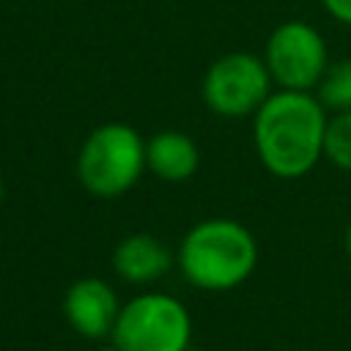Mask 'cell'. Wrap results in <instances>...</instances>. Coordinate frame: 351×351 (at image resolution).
Returning a JSON list of instances; mask_svg holds the SVG:
<instances>
[{
	"label": "cell",
	"instance_id": "6da1fadb",
	"mask_svg": "<svg viewBox=\"0 0 351 351\" xmlns=\"http://www.w3.org/2000/svg\"><path fill=\"white\" fill-rule=\"evenodd\" d=\"M329 110L313 90H271L252 115V143L261 165L285 181L307 176L324 159Z\"/></svg>",
	"mask_w": 351,
	"mask_h": 351
},
{
	"label": "cell",
	"instance_id": "7a4b0ae2",
	"mask_svg": "<svg viewBox=\"0 0 351 351\" xmlns=\"http://www.w3.org/2000/svg\"><path fill=\"white\" fill-rule=\"evenodd\" d=\"M176 266L197 291H233L252 277L258 266V241L239 219H200L184 233L176 250Z\"/></svg>",
	"mask_w": 351,
	"mask_h": 351
},
{
	"label": "cell",
	"instance_id": "3957f363",
	"mask_svg": "<svg viewBox=\"0 0 351 351\" xmlns=\"http://www.w3.org/2000/svg\"><path fill=\"white\" fill-rule=\"evenodd\" d=\"M145 170V140L134 126L121 121L96 126L77 154V178L82 189L101 200L126 195Z\"/></svg>",
	"mask_w": 351,
	"mask_h": 351
},
{
	"label": "cell",
	"instance_id": "277c9868",
	"mask_svg": "<svg viewBox=\"0 0 351 351\" xmlns=\"http://www.w3.org/2000/svg\"><path fill=\"white\" fill-rule=\"evenodd\" d=\"M121 351H189L192 313L165 291H143L121 304L112 337Z\"/></svg>",
	"mask_w": 351,
	"mask_h": 351
},
{
	"label": "cell",
	"instance_id": "5b68a950",
	"mask_svg": "<svg viewBox=\"0 0 351 351\" xmlns=\"http://www.w3.org/2000/svg\"><path fill=\"white\" fill-rule=\"evenodd\" d=\"M271 74L261 55L228 52L206 69L200 96L219 118H250L271 96Z\"/></svg>",
	"mask_w": 351,
	"mask_h": 351
},
{
	"label": "cell",
	"instance_id": "8992f818",
	"mask_svg": "<svg viewBox=\"0 0 351 351\" xmlns=\"http://www.w3.org/2000/svg\"><path fill=\"white\" fill-rule=\"evenodd\" d=\"M261 58L271 82L282 90H315L332 63L321 30L304 19L280 22L269 33Z\"/></svg>",
	"mask_w": 351,
	"mask_h": 351
},
{
	"label": "cell",
	"instance_id": "52a82bcc",
	"mask_svg": "<svg viewBox=\"0 0 351 351\" xmlns=\"http://www.w3.org/2000/svg\"><path fill=\"white\" fill-rule=\"evenodd\" d=\"M118 291L101 277H80L63 293V318L85 340H110L118 313H121Z\"/></svg>",
	"mask_w": 351,
	"mask_h": 351
},
{
	"label": "cell",
	"instance_id": "ba28073f",
	"mask_svg": "<svg viewBox=\"0 0 351 351\" xmlns=\"http://www.w3.org/2000/svg\"><path fill=\"white\" fill-rule=\"evenodd\" d=\"M173 266L176 252L154 233H129L112 250V271L129 285H154Z\"/></svg>",
	"mask_w": 351,
	"mask_h": 351
},
{
	"label": "cell",
	"instance_id": "9c48e42d",
	"mask_svg": "<svg viewBox=\"0 0 351 351\" xmlns=\"http://www.w3.org/2000/svg\"><path fill=\"white\" fill-rule=\"evenodd\" d=\"M145 167L165 184L189 181L200 167L195 140L178 129H162L145 140Z\"/></svg>",
	"mask_w": 351,
	"mask_h": 351
},
{
	"label": "cell",
	"instance_id": "30bf717a",
	"mask_svg": "<svg viewBox=\"0 0 351 351\" xmlns=\"http://www.w3.org/2000/svg\"><path fill=\"white\" fill-rule=\"evenodd\" d=\"M313 93L329 112L351 110V58L332 60Z\"/></svg>",
	"mask_w": 351,
	"mask_h": 351
},
{
	"label": "cell",
	"instance_id": "8fae6325",
	"mask_svg": "<svg viewBox=\"0 0 351 351\" xmlns=\"http://www.w3.org/2000/svg\"><path fill=\"white\" fill-rule=\"evenodd\" d=\"M324 159H329L337 170L351 173V110L332 112L326 123Z\"/></svg>",
	"mask_w": 351,
	"mask_h": 351
},
{
	"label": "cell",
	"instance_id": "7c38bea8",
	"mask_svg": "<svg viewBox=\"0 0 351 351\" xmlns=\"http://www.w3.org/2000/svg\"><path fill=\"white\" fill-rule=\"evenodd\" d=\"M321 5L335 22L351 27V0H321Z\"/></svg>",
	"mask_w": 351,
	"mask_h": 351
},
{
	"label": "cell",
	"instance_id": "4fadbf2b",
	"mask_svg": "<svg viewBox=\"0 0 351 351\" xmlns=\"http://www.w3.org/2000/svg\"><path fill=\"white\" fill-rule=\"evenodd\" d=\"M346 255H348V261H351V222H348V228H346Z\"/></svg>",
	"mask_w": 351,
	"mask_h": 351
},
{
	"label": "cell",
	"instance_id": "5bb4252c",
	"mask_svg": "<svg viewBox=\"0 0 351 351\" xmlns=\"http://www.w3.org/2000/svg\"><path fill=\"white\" fill-rule=\"evenodd\" d=\"M99 351H121V348H118V346H112V343H107V346H101Z\"/></svg>",
	"mask_w": 351,
	"mask_h": 351
},
{
	"label": "cell",
	"instance_id": "9a60e30c",
	"mask_svg": "<svg viewBox=\"0 0 351 351\" xmlns=\"http://www.w3.org/2000/svg\"><path fill=\"white\" fill-rule=\"evenodd\" d=\"M3 195H5V186H3V178H0V203H3Z\"/></svg>",
	"mask_w": 351,
	"mask_h": 351
}]
</instances>
